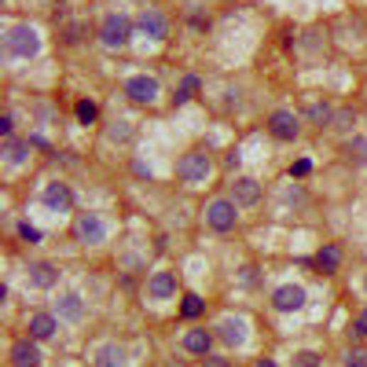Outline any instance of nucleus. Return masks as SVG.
Instances as JSON below:
<instances>
[{
  "mask_svg": "<svg viewBox=\"0 0 367 367\" xmlns=\"http://www.w3.org/2000/svg\"><path fill=\"white\" fill-rule=\"evenodd\" d=\"M18 235H23V239L33 246V243H40V239H45V235H40V228H33L30 221H23V224H18Z\"/></svg>",
  "mask_w": 367,
  "mask_h": 367,
  "instance_id": "30",
  "label": "nucleus"
},
{
  "mask_svg": "<svg viewBox=\"0 0 367 367\" xmlns=\"http://www.w3.org/2000/svg\"><path fill=\"white\" fill-rule=\"evenodd\" d=\"M55 316L59 319H70V323H77L81 316H84V301H81V294H59V301H55Z\"/></svg>",
  "mask_w": 367,
  "mask_h": 367,
  "instance_id": "17",
  "label": "nucleus"
},
{
  "mask_svg": "<svg viewBox=\"0 0 367 367\" xmlns=\"http://www.w3.org/2000/svg\"><path fill=\"white\" fill-rule=\"evenodd\" d=\"M62 40H67V45H77V40H81V26H67V37H62Z\"/></svg>",
  "mask_w": 367,
  "mask_h": 367,
  "instance_id": "35",
  "label": "nucleus"
},
{
  "mask_svg": "<svg viewBox=\"0 0 367 367\" xmlns=\"http://www.w3.org/2000/svg\"><path fill=\"white\" fill-rule=\"evenodd\" d=\"M26 275H30V283H33L37 290H52V287L59 283V268H55L52 261H30Z\"/></svg>",
  "mask_w": 367,
  "mask_h": 367,
  "instance_id": "14",
  "label": "nucleus"
},
{
  "mask_svg": "<svg viewBox=\"0 0 367 367\" xmlns=\"http://www.w3.org/2000/svg\"><path fill=\"white\" fill-rule=\"evenodd\" d=\"M301 305H305V290L294 287V283H283L272 290V309L275 312H297Z\"/></svg>",
  "mask_w": 367,
  "mask_h": 367,
  "instance_id": "9",
  "label": "nucleus"
},
{
  "mask_svg": "<svg viewBox=\"0 0 367 367\" xmlns=\"http://www.w3.org/2000/svg\"><path fill=\"white\" fill-rule=\"evenodd\" d=\"M202 360H206L202 367H228V360H224V356H202Z\"/></svg>",
  "mask_w": 367,
  "mask_h": 367,
  "instance_id": "37",
  "label": "nucleus"
},
{
  "mask_svg": "<svg viewBox=\"0 0 367 367\" xmlns=\"http://www.w3.org/2000/svg\"><path fill=\"white\" fill-rule=\"evenodd\" d=\"M345 367H367V349H349L345 353Z\"/></svg>",
  "mask_w": 367,
  "mask_h": 367,
  "instance_id": "31",
  "label": "nucleus"
},
{
  "mask_svg": "<svg viewBox=\"0 0 367 367\" xmlns=\"http://www.w3.org/2000/svg\"><path fill=\"white\" fill-rule=\"evenodd\" d=\"M74 239L81 246H99L106 239V224L99 213H81V217L74 221Z\"/></svg>",
  "mask_w": 367,
  "mask_h": 367,
  "instance_id": "5",
  "label": "nucleus"
},
{
  "mask_svg": "<svg viewBox=\"0 0 367 367\" xmlns=\"http://www.w3.org/2000/svg\"><path fill=\"white\" fill-rule=\"evenodd\" d=\"M231 202L235 206H257L261 202V184L253 177H235L231 180Z\"/></svg>",
  "mask_w": 367,
  "mask_h": 367,
  "instance_id": "11",
  "label": "nucleus"
},
{
  "mask_svg": "<svg viewBox=\"0 0 367 367\" xmlns=\"http://www.w3.org/2000/svg\"><path fill=\"white\" fill-rule=\"evenodd\" d=\"M96 367H125V349L121 345H103V349L96 353Z\"/></svg>",
  "mask_w": 367,
  "mask_h": 367,
  "instance_id": "21",
  "label": "nucleus"
},
{
  "mask_svg": "<svg viewBox=\"0 0 367 367\" xmlns=\"http://www.w3.org/2000/svg\"><path fill=\"white\" fill-rule=\"evenodd\" d=\"M345 158L356 162V165H367V140H363V136L345 140Z\"/></svg>",
  "mask_w": 367,
  "mask_h": 367,
  "instance_id": "24",
  "label": "nucleus"
},
{
  "mask_svg": "<svg viewBox=\"0 0 367 367\" xmlns=\"http://www.w3.org/2000/svg\"><path fill=\"white\" fill-rule=\"evenodd\" d=\"M99 40H103V48H125L133 40V18L121 11H111L99 26Z\"/></svg>",
  "mask_w": 367,
  "mask_h": 367,
  "instance_id": "2",
  "label": "nucleus"
},
{
  "mask_svg": "<svg viewBox=\"0 0 367 367\" xmlns=\"http://www.w3.org/2000/svg\"><path fill=\"white\" fill-rule=\"evenodd\" d=\"M224 165H228V169H235V165H239V150H231V155L224 158Z\"/></svg>",
  "mask_w": 367,
  "mask_h": 367,
  "instance_id": "38",
  "label": "nucleus"
},
{
  "mask_svg": "<svg viewBox=\"0 0 367 367\" xmlns=\"http://www.w3.org/2000/svg\"><path fill=\"white\" fill-rule=\"evenodd\" d=\"M4 52L11 59H33L40 52V33L30 26V23H18V26H8L4 33Z\"/></svg>",
  "mask_w": 367,
  "mask_h": 367,
  "instance_id": "1",
  "label": "nucleus"
},
{
  "mask_svg": "<svg viewBox=\"0 0 367 367\" xmlns=\"http://www.w3.org/2000/svg\"><path fill=\"white\" fill-rule=\"evenodd\" d=\"M106 136L118 140V143H125V140H133V128H128V121H114V128H111Z\"/></svg>",
  "mask_w": 367,
  "mask_h": 367,
  "instance_id": "29",
  "label": "nucleus"
},
{
  "mask_svg": "<svg viewBox=\"0 0 367 367\" xmlns=\"http://www.w3.org/2000/svg\"><path fill=\"white\" fill-rule=\"evenodd\" d=\"M8 360H11V367H40V363H45V356H40V345H37V338H18V341L11 345Z\"/></svg>",
  "mask_w": 367,
  "mask_h": 367,
  "instance_id": "8",
  "label": "nucleus"
},
{
  "mask_svg": "<svg viewBox=\"0 0 367 367\" xmlns=\"http://www.w3.org/2000/svg\"><path fill=\"white\" fill-rule=\"evenodd\" d=\"M309 172H312V162H309V158H297V162L290 165V177H294V180H301V177H309Z\"/></svg>",
  "mask_w": 367,
  "mask_h": 367,
  "instance_id": "32",
  "label": "nucleus"
},
{
  "mask_svg": "<svg viewBox=\"0 0 367 367\" xmlns=\"http://www.w3.org/2000/svg\"><path fill=\"white\" fill-rule=\"evenodd\" d=\"M353 125H356V111H334V121H331V128H338V133H349Z\"/></svg>",
  "mask_w": 367,
  "mask_h": 367,
  "instance_id": "27",
  "label": "nucleus"
},
{
  "mask_svg": "<svg viewBox=\"0 0 367 367\" xmlns=\"http://www.w3.org/2000/svg\"><path fill=\"white\" fill-rule=\"evenodd\" d=\"M363 287H367V279H363Z\"/></svg>",
  "mask_w": 367,
  "mask_h": 367,
  "instance_id": "39",
  "label": "nucleus"
},
{
  "mask_svg": "<svg viewBox=\"0 0 367 367\" xmlns=\"http://www.w3.org/2000/svg\"><path fill=\"white\" fill-rule=\"evenodd\" d=\"M26 150H30V140H15V136H8L0 155H4L8 165H23V162H26Z\"/></svg>",
  "mask_w": 367,
  "mask_h": 367,
  "instance_id": "20",
  "label": "nucleus"
},
{
  "mask_svg": "<svg viewBox=\"0 0 367 367\" xmlns=\"http://www.w3.org/2000/svg\"><path fill=\"white\" fill-rule=\"evenodd\" d=\"M353 334H360V338H367V309L356 316V323H353Z\"/></svg>",
  "mask_w": 367,
  "mask_h": 367,
  "instance_id": "34",
  "label": "nucleus"
},
{
  "mask_svg": "<svg viewBox=\"0 0 367 367\" xmlns=\"http://www.w3.org/2000/svg\"><path fill=\"white\" fill-rule=\"evenodd\" d=\"M268 133H272L275 140L290 143V140L301 136V118H297L294 111H272V114H268Z\"/></svg>",
  "mask_w": 367,
  "mask_h": 367,
  "instance_id": "7",
  "label": "nucleus"
},
{
  "mask_svg": "<svg viewBox=\"0 0 367 367\" xmlns=\"http://www.w3.org/2000/svg\"><path fill=\"white\" fill-rule=\"evenodd\" d=\"M305 118H309L312 125H319V128H323V125H331V121H334V106H331L327 99H323V103H309Z\"/></svg>",
  "mask_w": 367,
  "mask_h": 367,
  "instance_id": "22",
  "label": "nucleus"
},
{
  "mask_svg": "<svg viewBox=\"0 0 367 367\" xmlns=\"http://www.w3.org/2000/svg\"><path fill=\"white\" fill-rule=\"evenodd\" d=\"M191 26H195V30H209V15H191Z\"/></svg>",
  "mask_w": 367,
  "mask_h": 367,
  "instance_id": "36",
  "label": "nucleus"
},
{
  "mask_svg": "<svg viewBox=\"0 0 367 367\" xmlns=\"http://www.w3.org/2000/svg\"><path fill=\"white\" fill-rule=\"evenodd\" d=\"M217 338H221L224 345H231V349H239V345L246 341V319H239V316H224L221 327H217Z\"/></svg>",
  "mask_w": 367,
  "mask_h": 367,
  "instance_id": "15",
  "label": "nucleus"
},
{
  "mask_svg": "<svg viewBox=\"0 0 367 367\" xmlns=\"http://www.w3.org/2000/svg\"><path fill=\"white\" fill-rule=\"evenodd\" d=\"M319 360H323V356H319L316 349H297V353H294V367H319Z\"/></svg>",
  "mask_w": 367,
  "mask_h": 367,
  "instance_id": "28",
  "label": "nucleus"
},
{
  "mask_svg": "<svg viewBox=\"0 0 367 367\" xmlns=\"http://www.w3.org/2000/svg\"><path fill=\"white\" fill-rule=\"evenodd\" d=\"M172 294H177V272H155L147 283V297L155 301H169Z\"/></svg>",
  "mask_w": 367,
  "mask_h": 367,
  "instance_id": "16",
  "label": "nucleus"
},
{
  "mask_svg": "<svg viewBox=\"0 0 367 367\" xmlns=\"http://www.w3.org/2000/svg\"><path fill=\"white\" fill-rule=\"evenodd\" d=\"M136 26H140L150 40H165V37H169V18H165L158 8H143L140 18H136Z\"/></svg>",
  "mask_w": 367,
  "mask_h": 367,
  "instance_id": "10",
  "label": "nucleus"
},
{
  "mask_svg": "<svg viewBox=\"0 0 367 367\" xmlns=\"http://www.w3.org/2000/svg\"><path fill=\"white\" fill-rule=\"evenodd\" d=\"M209 172H213V162L206 150H187L177 162V180H184V184H202Z\"/></svg>",
  "mask_w": 367,
  "mask_h": 367,
  "instance_id": "3",
  "label": "nucleus"
},
{
  "mask_svg": "<svg viewBox=\"0 0 367 367\" xmlns=\"http://www.w3.org/2000/svg\"><path fill=\"white\" fill-rule=\"evenodd\" d=\"M45 206L55 209V213H67V209L74 206V191H70V184L52 180V184L45 187Z\"/></svg>",
  "mask_w": 367,
  "mask_h": 367,
  "instance_id": "13",
  "label": "nucleus"
},
{
  "mask_svg": "<svg viewBox=\"0 0 367 367\" xmlns=\"http://www.w3.org/2000/svg\"><path fill=\"white\" fill-rule=\"evenodd\" d=\"M312 265L323 272V275H331V272H338V265H341V250L334 246V243H327V246H319V253L312 257Z\"/></svg>",
  "mask_w": 367,
  "mask_h": 367,
  "instance_id": "19",
  "label": "nucleus"
},
{
  "mask_svg": "<svg viewBox=\"0 0 367 367\" xmlns=\"http://www.w3.org/2000/svg\"><path fill=\"white\" fill-rule=\"evenodd\" d=\"M199 89H202V81H199L195 74H187V77L180 81V89H177V92H172V106H184V103H187L191 96H195Z\"/></svg>",
  "mask_w": 367,
  "mask_h": 367,
  "instance_id": "23",
  "label": "nucleus"
},
{
  "mask_svg": "<svg viewBox=\"0 0 367 367\" xmlns=\"http://www.w3.org/2000/svg\"><path fill=\"white\" fill-rule=\"evenodd\" d=\"M158 92H162V84H158V77H150V74H136V77L125 81V96L133 103H140V106H150L158 99Z\"/></svg>",
  "mask_w": 367,
  "mask_h": 367,
  "instance_id": "6",
  "label": "nucleus"
},
{
  "mask_svg": "<svg viewBox=\"0 0 367 367\" xmlns=\"http://www.w3.org/2000/svg\"><path fill=\"white\" fill-rule=\"evenodd\" d=\"M206 312V301L199 297V294H184V301H180V316L184 319H199Z\"/></svg>",
  "mask_w": 367,
  "mask_h": 367,
  "instance_id": "25",
  "label": "nucleus"
},
{
  "mask_svg": "<svg viewBox=\"0 0 367 367\" xmlns=\"http://www.w3.org/2000/svg\"><path fill=\"white\" fill-rule=\"evenodd\" d=\"M213 331H206V327H195V331H187L184 334V349L187 353H195V356H209V349H213Z\"/></svg>",
  "mask_w": 367,
  "mask_h": 367,
  "instance_id": "18",
  "label": "nucleus"
},
{
  "mask_svg": "<svg viewBox=\"0 0 367 367\" xmlns=\"http://www.w3.org/2000/svg\"><path fill=\"white\" fill-rule=\"evenodd\" d=\"M206 224L213 231H235V224H239V206L231 199H213L206 206Z\"/></svg>",
  "mask_w": 367,
  "mask_h": 367,
  "instance_id": "4",
  "label": "nucleus"
},
{
  "mask_svg": "<svg viewBox=\"0 0 367 367\" xmlns=\"http://www.w3.org/2000/svg\"><path fill=\"white\" fill-rule=\"evenodd\" d=\"M74 111H77V121H81V125H92V121L99 118V106H96L92 99H81Z\"/></svg>",
  "mask_w": 367,
  "mask_h": 367,
  "instance_id": "26",
  "label": "nucleus"
},
{
  "mask_svg": "<svg viewBox=\"0 0 367 367\" xmlns=\"http://www.w3.org/2000/svg\"><path fill=\"white\" fill-rule=\"evenodd\" d=\"M26 331H30V338H37V341H48V338H55V331H59V316H55V312H33L30 323H26Z\"/></svg>",
  "mask_w": 367,
  "mask_h": 367,
  "instance_id": "12",
  "label": "nucleus"
},
{
  "mask_svg": "<svg viewBox=\"0 0 367 367\" xmlns=\"http://www.w3.org/2000/svg\"><path fill=\"white\" fill-rule=\"evenodd\" d=\"M11 133H15V118H11V114H0V136L8 140Z\"/></svg>",
  "mask_w": 367,
  "mask_h": 367,
  "instance_id": "33",
  "label": "nucleus"
}]
</instances>
